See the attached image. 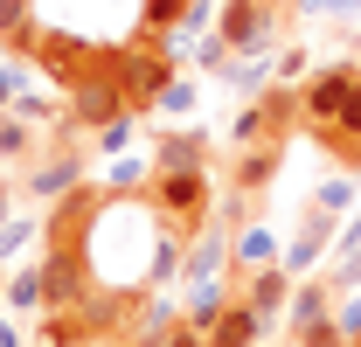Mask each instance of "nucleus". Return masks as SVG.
Listing matches in <instances>:
<instances>
[{"instance_id":"f257e3e1","label":"nucleus","mask_w":361,"mask_h":347,"mask_svg":"<svg viewBox=\"0 0 361 347\" xmlns=\"http://www.w3.org/2000/svg\"><path fill=\"white\" fill-rule=\"evenodd\" d=\"M146 209L167 222V236L195 243L202 229H216V181H209V167H153L146 174Z\"/></svg>"},{"instance_id":"f03ea898","label":"nucleus","mask_w":361,"mask_h":347,"mask_svg":"<svg viewBox=\"0 0 361 347\" xmlns=\"http://www.w3.org/2000/svg\"><path fill=\"white\" fill-rule=\"evenodd\" d=\"M70 132H111L133 118V97H126V84H118V63L104 56V70H90L84 84H70Z\"/></svg>"},{"instance_id":"7ed1b4c3","label":"nucleus","mask_w":361,"mask_h":347,"mask_svg":"<svg viewBox=\"0 0 361 347\" xmlns=\"http://www.w3.org/2000/svg\"><path fill=\"white\" fill-rule=\"evenodd\" d=\"M111 63H118V84L133 97V111H153L167 97V84H174V56L153 42V35H133L126 49H111Z\"/></svg>"},{"instance_id":"20e7f679","label":"nucleus","mask_w":361,"mask_h":347,"mask_svg":"<svg viewBox=\"0 0 361 347\" xmlns=\"http://www.w3.org/2000/svg\"><path fill=\"white\" fill-rule=\"evenodd\" d=\"M278 28H285V0H223V14H216V35L229 56H264Z\"/></svg>"},{"instance_id":"39448f33","label":"nucleus","mask_w":361,"mask_h":347,"mask_svg":"<svg viewBox=\"0 0 361 347\" xmlns=\"http://www.w3.org/2000/svg\"><path fill=\"white\" fill-rule=\"evenodd\" d=\"M42 118H49V111H42V104H28V97H21V104H0V174H7V181L28 174L49 153Z\"/></svg>"},{"instance_id":"423d86ee","label":"nucleus","mask_w":361,"mask_h":347,"mask_svg":"<svg viewBox=\"0 0 361 347\" xmlns=\"http://www.w3.org/2000/svg\"><path fill=\"white\" fill-rule=\"evenodd\" d=\"M70 188H84V146H77V132H56L49 153L21 174V195L28 202H63Z\"/></svg>"},{"instance_id":"0eeeda50","label":"nucleus","mask_w":361,"mask_h":347,"mask_svg":"<svg viewBox=\"0 0 361 347\" xmlns=\"http://www.w3.org/2000/svg\"><path fill=\"white\" fill-rule=\"evenodd\" d=\"M42 292H49V312L84 305L90 292H97V271H90L84 243H49L42 250Z\"/></svg>"},{"instance_id":"6e6552de","label":"nucleus","mask_w":361,"mask_h":347,"mask_svg":"<svg viewBox=\"0 0 361 347\" xmlns=\"http://www.w3.org/2000/svg\"><path fill=\"white\" fill-rule=\"evenodd\" d=\"M355 84H361V63H326L319 77H306V90H299V126L326 132L341 118V104L355 97Z\"/></svg>"},{"instance_id":"1a4fd4ad","label":"nucleus","mask_w":361,"mask_h":347,"mask_svg":"<svg viewBox=\"0 0 361 347\" xmlns=\"http://www.w3.org/2000/svg\"><path fill=\"white\" fill-rule=\"evenodd\" d=\"M104 56H111V49L84 42V35H70V28H42V42H35V63H42V70H49L63 90L84 84L90 70H104Z\"/></svg>"},{"instance_id":"9d476101","label":"nucleus","mask_w":361,"mask_h":347,"mask_svg":"<svg viewBox=\"0 0 361 347\" xmlns=\"http://www.w3.org/2000/svg\"><path fill=\"white\" fill-rule=\"evenodd\" d=\"M278 167H285V146H236V167H229L236 202H243V209H257V202L271 195V181H278Z\"/></svg>"},{"instance_id":"9b49d317","label":"nucleus","mask_w":361,"mask_h":347,"mask_svg":"<svg viewBox=\"0 0 361 347\" xmlns=\"http://www.w3.org/2000/svg\"><path fill=\"white\" fill-rule=\"evenodd\" d=\"M97 209H104V195H97V188H70V195H63V202H56V209H49V243H90V222H97Z\"/></svg>"},{"instance_id":"f8f14e48","label":"nucleus","mask_w":361,"mask_h":347,"mask_svg":"<svg viewBox=\"0 0 361 347\" xmlns=\"http://www.w3.org/2000/svg\"><path fill=\"white\" fill-rule=\"evenodd\" d=\"M264 312H257V305L243 299V292H229L223 299V312H216V327H209V347H257L264 341Z\"/></svg>"},{"instance_id":"ddd939ff","label":"nucleus","mask_w":361,"mask_h":347,"mask_svg":"<svg viewBox=\"0 0 361 347\" xmlns=\"http://www.w3.org/2000/svg\"><path fill=\"white\" fill-rule=\"evenodd\" d=\"M285 319H292V334H306V327H319V319H334V278H306V285H292Z\"/></svg>"},{"instance_id":"4468645a","label":"nucleus","mask_w":361,"mask_h":347,"mask_svg":"<svg viewBox=\"0 0 361 347\" xmlns=\"http://www.w3.org/2000/svg\"><path fill=\"white\" fill-rule=\"evenodd\" d=\"M243 299L257 305L264 319H278V312L292 305V271H285V264H264V271H250V278H243Z\"/></svg>"},{"instance_id":"2eb2a0df","label":"nucleus","mask_w":361,"mask_h":347,"mask_svg":"<svg viewBox=\"0 0 361 347\" xmlns=\"http://www.w3.org/2000/svg\"><path fill=\"white\" fill-rule=\"evenodd\" d=\"M42 28H35V0H0V49L7 56H35Z\"/></svg>"},{"instance_id":"dca6fc26","label":"nucleus","mask_w":361,"mask_h":347,"mask_svg":"<svg viewBox=\"0 0 361 347\" xmlns=\"http://www.w3.org/2000/svg\"><path fill=\"white\" fill-rule=\"evenodd\" d=\"M223 264H229V236H223V229H202V236L188 243V264H180V278H188V285H209Z\"/></svg>"},{"instance_id":"f3484780","label":"nucleus","mask_w":361,"mask_h":347,"mask_svg":"<svg viewBox=\"0 0 361 347\" xmlns=\"http://www.w3.org/2000/svg\"><path fill=\"white\" fill-rule=\"evenodd\" d=\"M326 243H334V216L313 202V209H306V229H299V236H292V250H285V271H306Z\"/></svg>"},{"instance_id":"a211bd4d","label":"nucleus","mask_w":361,"mask_h":347,"mask_svg":"<svg viewBox=\"0 0 361 347\" xmlns=\"http://www.w3.org/2000/svg\"><path fill=\"white\" fill-rule=\"evenodd\" d=\"M153 167H209V139L202 132H160Z\"/></svg>"},{"instance_id":"6ab92c4d","label":"nucleus","mask_w":361,"mask_h":347,"mask_svg":"<svg viewBox=\"0 0 361 347\" xmlns=\"http://www.w3.org/2000/svg\"><path fill=\"white\" fill-rule=\"evenodd\" d=\"M7 305H21V312H49V292H42V264H21V271L7 278Z\"/></svg>"},{"instance_id":"aec40b11","label":"nucleus","mask_w":361,"mask_h":347,"mask_svg":"<svg viewBox=\"0 0 361 347\" xmlns=\"http://www.w3.org/2000/svg\"><path fill=\"white\" fill-rule=\"evenodd\" d=\"M292 341H299V347H355L341 319H319V327H306V334H292Z\"/></svg>"},{"instance_id":"412c9836","label":"nucleus","mask_w":361,"mask_h":347,"mask_svg":"<svg viewBox=\"0 0 361 347\" xmlns=\"http://www.w3.org/2000/svg\"><path fill=\"white\" fill-rule=\"evenodd\" d=\"M299 70H306V49H285V56H278V84L299 90Z\"/></svg>"},{"instance_id":"4be33fe9","label":"nucleus","mask_w":361,"mask_h":347,"mask_svg":"<svg viewBox=\"0 0 361 347\" xmlns=\"http://www.w3.org/2000/svg\"><path fill=\"white\" fill-rule=\"evenodd\" d=\"M160 347H209V334H202V327H188V319H180V327H174V334H167V341H160Z\"/></svg>"},{"instance_id":"5701e85b","label":"nucleus","mask_w":361,"mask_h":347,"mask_svg":"<svg viewBox=\"0 0 361 347\" xmlns=\"http://www.w3.org/2000/svg\"><path fill=\"white\" fill-rule=\"evenodd\" d=\"M313 202H319V209H326V216H334V209H348V181H326V188H319Z\"/></svg>"},{"instance_id":"b1692460","label":"nucleus","mask_w":361,"mask_h":347,"mask_svg":"<svg viewBox=\"0 0 361 347\" xmlns=\"http://www.w3.org/2000/svg\"><path fill=\"white\" fill-rule=\"evenodd\" d=\"M160 104H167V111H188V104H195V84H180V77H174V84H167V97H160Z\"/></svg>"},{"instance_id":"393cba45","label":"nucleus","mask_w":361,"mask_h":347,"mask_svg":"<svg viewBox=\"0 0 361 347\" xmlns=\"http://www.w3.org/2000/svg\"><path fill=\"white\" fill-rule=\"evenodd\" d=\"M7 90H14V84H7V77H0V104H7Z\"/></svg>"},{"instance_id":"a878e982","label":"nucleus","mask_w":361,"mask_h":347,"mask_svg":"<svg viewBox=\"0 0 361 347\" xmlns=\"http://www.w3.org/2000/svg\"><path fill=\"white\" fill-rule=\"evenodd\" d=\"M348 7H361V0H341V14H348Z\"/></svg>"},{"instance_id":"bb28decb","label":"nucleus","mask_w":361,"mask_h":347,"mask_svg":"<svg viewBox=\"0 0 361 347\" xmlns=\"http://www.w3.org/2000/svg\"><path fill=\"white\" fill-rule=\"evenodd\" d=\"M355 347H361V334H355Z\"/></svg>"}]
</instances>
